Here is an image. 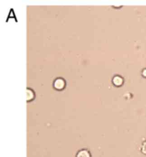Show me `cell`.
Segmentation results:
<instances>
[{"instance_id": "277c9868", "label": "cell", "mask_w": 146, "mask_h": 157, "mask_svg": "<svg viewBox=\"0 0 146 157\" xmlns=\"http://www.w3.org/2000/svg\"><path fill=\"white\" fill-rule=\"evenodd\" d=\"M35 94L33 90L30 88L26 89V100L27 102H30L32 101L35 98Z\"/></svg>"}, {"instance_id": "8992f818", "label": "cell", "mask_w": 146, "mask_h": 157, "mask_svg": "<svg viewBox=\"0 0 146 157\" xmlns=\"http://www.w3.org/2000/svg\"><path fill=\"white\" fill-rule=\"evenodd\" d=\"M142 74L143 77L146 78V69H144V70H143V71H142Z\"/></svg>"}, {"instance_id": "6da1fadb", "label": "cell", "mask_w": 146, "mask_h": 157, "mask_svg": "<svg viewBox=\"0 0 146 157\" xmlns=\"http://www.w3.org/2000/svg\"><path fill=\"white\" fill-rule=\"evenodd\" d=\"M66 86V82L64 78L58 77L56 78L53 83V87L55 90L57 91H61L65 89Z\"/></svg>"}, {"instance_id": "3957f363", "label": "cell", "mask_w": 146, "mask_h": 157, "mask_svg": "<svg viewBox=\"0 0 146 157\" xmlns=\"http://www.w3.org/2000/svg\"><path fill=\"white\" fill-rule=\"evenodd\" d=\"M112 83L115 86H121L124 83V79L120 75H115L112 79Z\"/></svg>"}, {"instance_id": "5b68a950", "label": "cell", "mask_w": 146, "mask_h": 157, "mask_svg": "<svg viewBox=\"0 0 146 157\" xmlns=\"http://www.w3.org/2000/svg\"><path fill=\"white\" fill-rule=\"evenodd\" d=\"M141 152L143 154L146 155V141L144 142L142 144Z\"/></svg>"}, {"instance_id": "7a4b0ae2", "label": "cell", "mask_w": 146, "mask_h": 157, "mask_svg": "<svg viewBox=\"0 0 146 157\" xmlns=\"http://www.w3.org/2000/svg\"><path fill=\"white\" fill-rule=\"evenodd\" d=\"M76 157H92V155L88 149H82L77 152Z\"/></svg>"}]
</instances>
